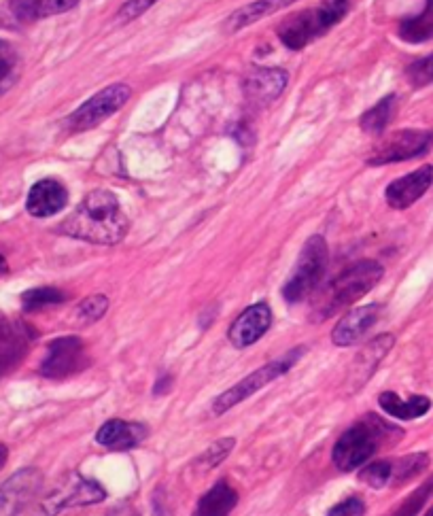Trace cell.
<instances>
[{
	"label": "cell",
	"instance_id": "6da1fadb",
	"mask_svg": "<svg viewBox=\"0 0 433 516\" xmlns=\"http://www.w3.org/2000/svg\"><path fill=\"white\" fill-rule=\"evenodd\" d=\"M128 230L130 219L109 189H94L58 226V232L64 236L92 245H117L126 238Z\"/></svg>",
	"mask_w": 433,
	"mask_h": 516
},
{
	"label": "cell",
	"instance_id": "7a4b0ae2",
	"mask_svg": "<svg viewBox=\"0 0 433 516\" xmlns=\"http://www.w3.org/2000/svg\"><path fill=\"white\" fill-rule=\"evenodd\" d=\"M383 274V266L374 260H361L349 268H344L338 277H334L325 285V289L319 291L313 308H310V319L317 323L334 317L342 308L351 306L366 294H370L378 285V281L383 279Z\"/></svg>",
	"mask_w": 433,
	"mask_h": 516
},
{
	"label": "cell",
	"instance_id": "3957f363",
	"mask_svg": "<svg viewBox=\"0 0 433 516\" xmlns=\"http://www.w3.org/2000/svg\"><path fill=\"white\" fill-rule=\"evenodd\" d=\"M349 0H325L323 5L289 15L276 28L281 43L291 51H302L306 45L321 39L349 13Z\"/></svg>",
	"mask_w": 433,
	"mask_h": 516
},
{
	"label": "cell",
	"instance_id": "277c9868",
	"mask_svg": "<svg viewBox=\"0 0 433 516\" xmlns=\"http://www.w3.org/2000/svg\"><path fill=\"white\" fill-rule=\"evenodd\" d=\"M393 429L395 427L380 421L376 415H366V419H361L359 423L346 429L338 438L332 455L336 468L342 472H353L366 466L378 453L380 444L387 440V432H393Z\"/></svg>",
	"mask_w": 433,
	"mask_h": 516
},
{
	"label": "cell",
	"instance_id": "5b68a950",
	"mask_svg": "<svg viewBox=\"0 0 433 516\" xmlns=\"http://www.w3.org/2000/svg\"><path fill=\"white\" fill-rule=\"evenodd\" d=\"M327 264L329 249L325 238L319 234L310 236L300 251L298 262L293 266L287 283L283 285V298L289 304H298L317 294L327 272Z\"/></svg>",
	"mask_w": 433,
	"mask_h": 516
},
{
	"label": "cell",
	"instance_id": "8992f818",
	"mask_svg": "<svg viewBox=\"0 0 433 516\" xmlns=\"http://www.w3.org/2000/svg\"><path fill=\"white\" fill-rule=\"evenodd\" d=\"M130 98H132V88L128 83H113L109 88L94 94L90 100H85L79 109H75L66 117L64 126L73 134L92 130L102 122H107V119L117 111L124 109Z\"/></svg>",
	"mask_w": 433,
	"mask_h": 516
},
{
	"label": "cell",
	"instance_id": "52a82bcc",
	"mask_svg": "<svg viewBox=\"0 0 433 516\" xmlns=\"http://www.w3.org/2000/svg\"><path fill=\"white\" fill-rule=\"evenodd\" d=\"M105 497V489L94 483V480H88L81 474H68L62 483H58L43 497L39 506L34 508L32 516H58L68 508L90 506L102 502Z\"/></svg>",
	"mask_w": 433,
	"mask_h": 516
},
{
	"label": "cell",
	"instance_id": "ba28073f",
	"mask_svg": "<svg viewBox=\"0 0 433 516\" xmlns=\"http://www.w3.org/2000/svg\"><path fill=\"white\" fill-rule=\"evenodd\" d=\"M304 355V347H298L289 351L287 355L279 357L276 361H270V364L262 366L259 370H255L253 374L242 378L240 383H236L232 389H228L225 393H221L219 398L213 404V412L217 417H221L223 412H228L232 406L245 402L251 395H255L257 391H262L264 387H268L276 378L283 376L285 372H289L293 366H296V361Z\"/></svg>",
	"mask_w": 433,
	"mask_h": 516
},
{
	"label": "cell",
	"instance_id": "9c48e42d",
	"mask_svg": "<svg viewBox=\"0 0 433 516\" xmlns=\"http://www.w3.org/2000/svg\"><path fill=\"white\" fill-rule=\"evenodd\" d=\"M433 147V132L427 130H397L380 141L368 156V166H385L421 158Z\"/></svg>",
	"mask_w": 433,
	"mask_h": 516
},
{
	"label": "cell",
	"instance_id": "30bf717a",
	"mask_svg": "<svg viewBox=\"0 0 433 516\" xmlns=\"http://www.w3.org/2000/svg\"><path fill=\"white\" fill-rule=\"evenodd\" d=\"M88 366L90 357L85 351V342L79 336H62L49 342L39 372L51 381H62V378L73 376Z\"/></svg>",
	"mask_w": 433,
	"mask_h": 516
},
{
	"label": "cell",
	"instance_id": "8fae6325",
	"mask_svg": "<svg viewBox=\"0 0 433 516\" xmlns=\"http://www.w3.org/2000/svg\"><path fill=\"white\" fill-rule=\"evenodd\" d=\"M289 83V73L279 66H257L245 77L242 90L251 107L264 109L279 98Z\"/></svg>",
	"mask_w": 433,
	"mask_h": 516
},
{
	"label": "cell",
	"instance_id": "7c38bea8",
	"mask_svg": "<svg viewBox=\"0 0 433 516\" xmlns=\"http://www.w3.org/2000/svg\"><path fill=\"white\" fill-rule=\"evenodd\" d=\"M43 474L37 468H24L0 485V516H17L39 493Z\"/></svg>",
	"mask_w": 433,
	"mask_h": 516
},
{
	"label": "cell",
	"instance_id": "4fadbf2b",
	"mask_svg": "<svg viewBox=\"0 0 433 516\" xmlns=\"http://www.w3.org/2000/svg\"><path fill=\"white\" fill-rule=\"evenodd\" d=\"M34 338L32 328L0 313V378L20 366Z\"/></svg>",
	"mask_w": 433,
	"mask_h": 516
},
{
	"label": "cell",
	"instance_id": "5bb4252c",
	"mask_svg": "<svg viewBox=\"0 0 433 516\" xmlns=\"http://www.w3.org/2000/svg\"><path fill=\"white\" fill-rule=\"evenodd\" d=\"M272 311L266 302H257L242 311L230 325V342L236 349H247L270 330Z\"/></svg>",
	"mask_w": 433,
	"mask_h": 516
},
{
	"label": "cell",
	"instance_id": "9a60e30c",
	"mask_svg": "<svg viewBox=\"0 0 433 516\" xmlns=\"http://www.w3.org/2000/svg\"><path fill=\"white\" fill-rule=\"evenodd\" d=\"M433 185V166H421L410 175L395 179L385 189V200L395 211L410 209V206L427 194V189Z\"/></svg>",
	"mask_w": 433,
	"mask_h": 516
},
{
	"label": "cell",
	"instance_id": "2e32d148",
	"mask_svg": "<svg viewBox=\"0 0 433 516\" xmlns=\"http://www.w3.org/2000/svg\"><path fill=\"white\" fill-rule=\"evenodd\" d=\"M378 315H380L378 304L353 308L351 313H346L336 323V328L332 332V342L336 344V347H351V344L359 342L374 328V323L378 321Z\"/></svg>",
	"mask_w": 433,
	"mask_h": 516
},
{
	"label": "cell",
	"instance_id": "e0dca14e",
	"mask_svg": "<svg viewBox=\"0 0 433 516\" xmlns=\"http://www.w3.org/2000/svg\"><path fill=\"white\" fill-rule=\"evenodd\" d=\"M68 204V189L56 179L37 181L28 192L26 209L32 217H51L58 215Z\"/></svg>",
	"mask_w": 433,
	"mask_h": 516
},
{
	"label": "cell",
	"instance_id": "ac0fdd59",
	"mask_svg": "<svg viewBox=\"0 0 433 516\" xmlns=\"http://www.w3.org/2000/svg\"><path fill=\"white\" fill-rule=\"evenodd\" d=\"M149 436V429L143 423L111 419L98 429L96 442L111 451H130Z\"/></svg>",
	"mask_w": 433,
	"mask_h": 516
},
{
	"label": "cell",
	"instance_id": "d6986e66",
	"mask_svg": "<svg viewBox=\"0 0 433 516\" xmlns=\"http://www.w3.org/2000/svg\"><path fill=\"white\" fill-rule=\"evenodd\" d=\"M293 3H298V0H255V3L245 5V7H240L238 11H234L228 17V20H225L223 30L228 32V34H236L242 28H247L251 24H257L259 20H264V17H268V15H272L276 11L287 9Z\"/></svg>",
	"mask_w": 433,
	"mask_h": 516
},
{
	"label": "cell",
	"instance_id": "ffe728a7",
	"mask_svg": "<svg viewBox=\"0 0 433 516\" xmlns=\"http://www.w3.org/2000/svg\"><path fill=\"white\" fill-rule=\"evenodd\" d=\"M81 0H11V13L20 22H39L75 9Z\"/></svg>",
	"mask_w": 433,
	"mask_h": 516
},
{
	"label": "cell",
	"instance_id": "44dd1931",
	"mask_svg": "<svg viewBox=\"0 0 433 516\" xmlns=\"http://www.w3.org/2000/svg\"><path fill=\"white\" fill-rule=\"evenodd\" d=\"M380 408H383L389 417L395 419H402V421H412V419H419L431 410V400L425 398V395H412L408 400H402L400 395L393 393V391H385L380 393L378 398Z\"/></svg>",
	"mask_w": 433,
	"mask_h": 516
},
{
	"label": "cell",
	"instance_id": "7402d4cb",
	"mask_svg": "<svg viewBox=\"0 0 433 516\" xmlns=\"http://www.w3.org/2000/svg\"><path fill=\"white\" fill-rule=\"evenodd\" d=\"M236 504L238 493L225 480H219L217 485H213L200 497L192 516H228L236 508Z\"/></svg>",
	"mask_w": 433,
	"mask_h": 516
},
{
	"label": "cell",
	"instance_id": "603a6c76",
	"mask_svg": "<svg viewBox=\"0 0 433 516\" xmlns=\"http://www.w3.org/2000/svg\"><path fill=\"white\" fill-rule=\"evenodd\" d=\"M393 342H395V338L391 336V334H385V336H378V338H374L366 349H363L361 353H359V357H357V361L353 364V374H359V378H357V385H363L368 381V376H372L374 374V370H376V366L380 364V361H383V357L391 351V347H393Z\"/></svg>",
	"mask_w": 433,
	"mask_h": 516
},
{
	"label": "cell",
	"instance_id": "cb8c5ba5",
	"mask_svg": "<svg viewBox=\"0 0 433 516\" xmlns=\"http://www.w3.org/2000/svg\"><path fill=\"white\" fill-rule=\"evenodd\" d=\"M400 37L406 43H425L433 39V0H427L419 15H412L400 24Z\"/></svg>",
	"mask_w": 433,
	"mask_h": 516
},
{
	"label": "cell",
	"instance_id": "d4e9b609",
	"mask_svg": "<svg viewBox=\"0 0 433 516\" xmlns=\"http://www.w3.org/2000/svg\"><path fill=\"white\" fill-rule=\"evenodd\" d=\"M395 109H397V96L395 94L385 96L378 105H374L370 111L361 115L359 119L361 130L368 134H383L395 115Z\"/></svg>",
	"mask_w": 433,
	"mask_h": 516
},
{
	"label": "cell",
	"instance_id": "484cf974",
	"mask_svg": "<svg viewBox=\"0 0 433 516\" xmlns=\"http://www.w3.org/2000/svg\"><path fill=\"white\" fill-rule=\"evenodd\" d=\"M427 453H414L402 459H391V485H404L408 480L417 478L421 472L429 468Z\"/></svg>",
	"mask_w": 433,
	"mask_h": 516
},
{
	"label": "cell",
	"instance_id": "4316f807",
	"mask_svg": "<svg viewBox=\"0 0 433 516\" xmlns=\"http://www.w3.org/2000/svg\"><path fill=\"white\" fill-rule=\"evenodd\" d=\"M66 300V294L56 287H37L30 289L22 296V306L26 313H37L43 311V308L62 304Z\"/></svg>",
	"mask_w": 433,
	"mask_h": 516
},
{
	"label": "cell",
	"instance_id": "83f0119b",
	"mask_svg": "<svg viewBox=\"0 0 433 516\" xmlns=\"http://www.w3.org/2000/svg\"><path fill=\"white\" fill-rule=\"evenodd\" d=\"M431 493H433V476L419 489H414L389 516H417L421 512V508L425 506V502L431 497Z\"/></svg>",
	"mask_w": 433,
	"mask_h": 516
},
{
	"label": "cell",
	"instance_id": "f1b7e54d",
	"mask_svg": "<svg viewBox=\"0 0 433 516\" xmlns=\"http://www.w3.org/2000/svg\"><path fill=\"white\" fill-rule=\"evenodd\" d=\"M359 480L370 485L372 489H383L391 485V459L368 463V466L359 472Z\"/></svg>",
	"mask_w": 433,
	"mask_h": 516
},
{
	"label": "cell",
	"instance_id": "f546056e",
	"mask_svg": "<svg viewBox=\"0 0 433 516\" xmlns=\"http://www.w3.org/2000/svg\"><path fill=\"white\" fill-rule=\"evenodd\" d=\"M107 308H109V300H107V296L98 294V296L85 298V300L77 306L75 315H77V319H79V321H83V323H94V321H98V319L105 317Z\"/></svg>",
	"mask_w": 433,
	"mask_h": 516
},
{
	"label": "cell",
	"instance_id": "4dcf8cb0",
	"mask_svg": "<svg viewBox=\"0 0 433 516\" xmlns=\"http://www.w3.org/2000/svg\"><path fill=\"white\" fill-rule=\"evenodd\" d=\"M406 77L414 85V88H425V85H431L433 83V54L410 64L406 71Z\"/></svg>",
	"mask_w": 433,
	"mask_h": 516
},
{
	"label": "cell",
	"instance_id": "1f68e13d",
	"mask_svg": "<svg viewBox=\"0 0 433 516\" xmlns=\"http://www.w3.org/2000/svg\"><path fill=\"white\" fill-rule=\"evenodd\" d=\"M160 0H126L124 5H121V9L117 11V22L119 24H128V22H134L141 17L143 13H147L153 5H158Z\"/></svg>",
	"mask_w": 433,
	"mask_h": 516
},
{
	"label": "cell",
	"instance_id": "d6a6232c",
	"mask_svg": "<svg viewBox=\"0 0 433 516\" xmlns=\"http://www.w3.org/2000/svg\"><path fill=\"white\" fill-rule=\"evenodd\" d=\"M234 444H236L234 438H225V440H219L217 444L209 446V449H206L204 455L200 457V461L204 463L206 470H211V468L219 466V463L230 455V451L234 449Z\"/></svg>",
	"mask_w": 433,
	"mask_h": 516
},
{
	"label": "cell",
	"instance_id": "836d02e7",
	"mask_svg": "<svg viewBox=\"0 0 433 516\" xmlns=\"http://www.w3.org/2000/svg\"><path fill=\"white\" fill-rule=\"evenodd\" d=\"M15 66H17L15 49L7 41L0 39V85L11 79Z\"/></svg>",
	"mask_w": 433,
	"mask_h": 516
},
{
	"label": "cell",
	"instance_id": "e575fe53",
	"mask_svg": "<svg viewBox=\"0 0 433 516\" xmlns=\"http://www.w3.org/2000/svg\"><path fill=\"white\" fill-rule=\"evenodd\" d=\"M366 514V504L361 502V497H349V500H342L340 504L332 506L327 516H363Z\"/></svg>",
	"mask_w": 433,
	"mask_h": 516
},
{
	"label": "cell",
	"instance_id": "d590c367",
	"mask_svg": "<svg viewBox=\"0 0 433 516\" xmlns=\"http://www.w3.org/2000/svg\"><path fill=\"white\" fill-rule=\"evenodd\" d=\"M107 516H141V514H138V510L132 508L130 504L121 502V504H117L115 508H111V510L107 512Z\"/></svg>",
	"mask_w": 433,
	"mask_h": 516
},
{
	"label": "cell",
	"instance_id": "8d00e7d4",
	"mask_svg": "<svg viewBox=\"0 0 433 516\" xmlns=\"http://www.w3.org/2000/svg\"><path fill=\"white\" fill-rule=\"evenodd\" d=\"M7 459H9V449L5 444H0V470L5 468V463H7Z\"/></svg>",
	"mask_w": 433,
	"mask_h": 516
},
{
	"label": "cell",
	"instance_id": "74e56055",
	"mask_svg": "<svg viewBox=\"0 0 433 516\" xmlns=\"http://www.w3.org/2000/svg\"><path fill=\"white\" fill-rule=\"evenodd\" d=\"M9 270V266H7V260L3 255H0V274H5Z\"/></svg>",
	"mask_w": 433,
	"mask_h": 516
},
{
	"label": "cell",
	"instance_id": "f35d334b",
	"mask_svg": "<svg viewBox=\"0 0 433 516\" xmlns=\"http://www.w3.org/2000/svg\"><path fill=\"white\" fill-rule=\"evenodd\" d=\"M425 516H433V506H431V508L425 512Z\"/></svg>",
	"mask_w": 433,
	"mask_h": 516
}]
</instances>
